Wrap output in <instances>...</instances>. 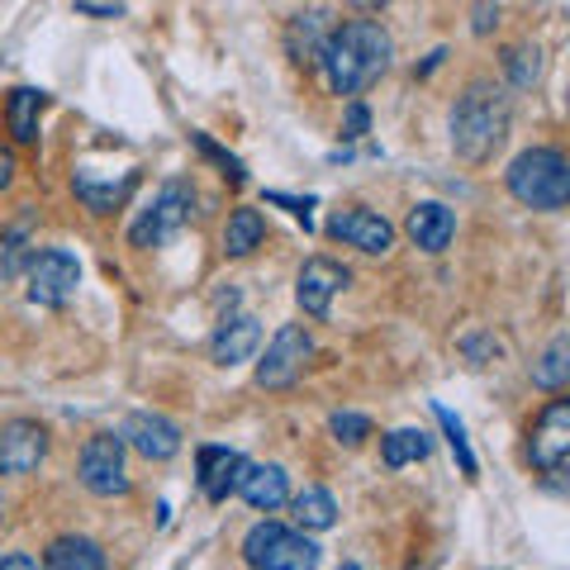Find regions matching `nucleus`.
I'll use <instances>...</instances> for the list:
<instances>
[{
	"label": "nucleus",
	"mask_w": 570,
	"mask_h": 570,
	"mask_svg": "<svg viewBox=\"0 0 570 570\" xmlns=\"http://www.w3.org/2000/svg\"><path fill=\"white\" fill-rule=\"evenodd\" d=\"M428 452H433V442H428L423 428H395V433L381 438V461L390 471L409 466V461H423Z\"/></svg>",
	"instance_id": "23"
},
{
	"label": "nucleus",
	"mask_w": 570,
	"mask_h": 570,
	"mask_svg": "<svg viewBox=\"0 0 570 570\" xmlns=\"http://www.w3.org/2000/svg\"><path fill=\"white\" fill-rule=\"evenodd\" d=\"M456 234V214L448 205H438V200H423L409 209V238H414L423 253H442V247L452 243Z\"/></svg>",
	"instance_id": "17"
},
{
	"label": "nucleus",
	"mask_w": 570,
	"mask_h": 570,
	"mask_svg": "<svg viewBox=\"0 0 570 570\" xmlns=\"http://www.w3.org/2000/svg\"><path fill=\"white\" fill-rule=\"evenodd\" d=\"M24 243H29L24 224L0 234V281H14V276H20V266H29V247Z\"/></svg>",
	"instance_id": "27"
},
{
	"label": "nucleus",
	"mask_w": 570,
	"mask_h": 570,
	"mask_svg": "<svg viewBox=\"0 0 570 570\" xmlns=\"http://www.w3.org/2000/svg\"><path fill=\"white\" fill-rule=\"evenodd\" d=\"M266 200H272V205H285V209H291L299 224L314 228V214H309V209H314V200H295V195H281V190H272V195H266Z\"/></svg>",
	"instance_id": "31"
},
{
	"label": "nucleus",
	"mask_w": 570,
	"mask_h": 570,
	"mask_svg": "<svg viewBox=\"0 0 570 570\" xmlns=\"http://www.w3.org/2000/svg\"><path fill=\"white\" fill-rule=\"evenodd\" d=\"M337 570H362V566H352V561H343V566H337Z\"/></svg>",
	"instance_id": "37"
},
{
	"label": "nucleus",
	"mask_w": 570,
	"mask_h": 570,
	"mask_svg": "<svg viewBox=\"0 0 570 570\" xmlns=\"http://www.w3.org/2000/svg\"><path fill=\"white\" fill-rule=\"evenodd\" d=\"M509 190L513 200L532 209H561L570 200V167L557 148H528L513 157L509 167Z\"/></svg>",
	"instance_id": "3"
},
{
	"label": "nucleus",
	"mask_w": 570,
	"mask_h": 570,
	"mask_svg": "<svg viewBox=\"0 0 570 570\" xmlns=\"http://www.w3.org/2000/svg\"><path fill=\"white\" fill-rule=\"evenodd\" d=\"M0 570H43L39 561H33L29 557V551H10V557L6 561H0Z\"/></svg>",
	"instance_id": "34"
},
{
	"label": "nucleus",
	"mask_w": 570,
	"mask_h": 570,
	"mask_svg": "<svg viewBox=\"0 0 570 570\" xmlns=\"http://www.w3.org/2000/svg\"><path fill=\"white\" fill-rule=\"evenodd\" d=\"M433 414L442 423V433H448V442H452V452L461 461V471H466V480H475V456H471V442H466V428H461V419L452 414V409H442V404H433Z\"/></svg>",
	"instance_id": "28"
},
{
	"label": "nucleus",
	"mask_w": 570,
	"mask_h": 570,
	"mask_svg": "<svg viewBox=\"0 0 570 570\" xmlns=\"http://www.w3.org/2000/svg\"><path fill=\"white\" fill-rule=\"evenodd\" d=\"M190 219V190L181 181H167L157 190L153 209H142V219L129 228V243L134 247H163L167 238H176Z\"/></svg>",
	"instance_id": "7"
},
{
	"label": "nucleus",
	"mask_w": 570,
	"mask_h": 570,
	"mask_svg": "<svg viewBox=\"0 0 570 570\" xmlns=\"http://www.w3.org/2000/svg\"><path fill=\"white\" fill-rule=\"evenodd\" d=\"M234 494H243L257 513H276L281 504H291V475L281 466H272V461H266V466H253V461H247Z\"/></svg>",
	"instance_id": "14"
},
{
	"label": "nucleus",
	"mask_w": 570,
	"mask_h": 570,
	"mask_svg": "<svg viewBox=\"0 0 570 570\" xmlns=\"http://www.w3.org/2000/svg\"><path fill=\"white\" fill-rule=\"evenodd\" d=\"M328 428H333L337 442H347V448H356L362 438H371V419L366 414H347V409H343V414H333Z\"/></svg>",
	"instance_id": "30"
},
{
	"label": "nucleus",
	"mask_w": 570,
	"mask_h": 570,
	"mask_svg": "<svg viewBox=\"0 0 570 570\" xmlns=\"http://www.w3.org/2000/svg\"><path fill=\"white\" fill-rule=\"evenodd\" d=\"M528 456L542 475H561L570 461V400H551L528 433Z\"/></svg>",
	"instance_id": "8"
},
{
	"label": "nucleus",
	"mask_w": 570,
	"mask_h": 570,
	"mask_svg": "<svg viewBox=\"0 0 570 570\" xmlns=\"http://www.w3.org/2000/svg\"><path fill=\"white\" fill-rule=\"evenodd\" d=\"M48 456V433L33 419L0 423V475H29Z\"/></svg>",
	"instance_id": "10"
},
{
	"label": "nucleus",
	"mask_w": 570,
	"mask_h": 570,
	"mask_svg": "<svg viewBox=\"0 0 570 570\" xmlns=\"http://www.w3.org/2000/svg\"><path fill=\"white\" fill-rule=\"evenodd\" d=\"M257 343H262V324L253 314H238V318H224L219 324L209 352H214V362L219 366H238V362H247V356L257 352Z\"/></svg>",
	"instance_id": "16"
},
{
	"label": "nucleus",
	"mask_w": 570,
	"mask_h": 570,
	"mask_svg": "<svg viewBox=\"0 0 570 570\" xmlns=\"http://www.w3.org/2000/svg\"><path fill=\"white\" fill-rule=\"evenodd\" d=\"M71 190H77L81 200L91 205L96 214H110L115 205H124V200H129V190H134V171L124 176V181H115V186H96L91 176H77V181H71Z\"/></svg>",
	"instance_id": "25"
},
{
	"label": "nucleus",
	"mask_w": 570,
	"mask_h": 570,
	"mask_svg": "<svg viewBox=\"0 0 570 570\" xmlns=\"http://www.w3.org/2000/svg\"><path fill=\"white\" fill-rule=\"evenodd\" d=\"M328 234L337 243H347V247H362V253H371V257H385L390 243H395V228H390V219H381V214H371L362 205L337 209L328 219Z\"/></svg>",
	"instance_id": "11"
},
{
	"label": "nucleus",
	"mask_w": 570,
	"mask_h": 570,
	"mask_svg": "<svg viewBox=\"0 0 570 570\" xmlns=\"http://www.w3.org/2000/svg\"><path fill=\"white\" fill-rule=\"evenodd\" d=\"M43 570H110V561L91 538H58L48 547Z\"/></svg>",
	"instance_id": "19"
},
{
	"label": "nucleus",
	"mask_w": 570,
	"mask_h": 570,
	"mask_svg": "<svg viewBox=\"0 0 570 570\" xmlns=\"http://www.w3.org/2000/svg\"><path fill=\"white\" fill-rule=\"evenodd\" d=\"M509 134V96L494 81H471L452 105V148L461 163H490Z\"/></svg>",
	"instance_id": "2"
},
{
	"label": "nucleus",
	"mask_w": 570,
	"mask_h": 570,
	"mask_svg": "<svg viewBox=\"0 0 570 570\" xmlns=\"http://www.w3.org/2000/svg\"><path fill=\"white\" fill-rule=\"evenodd\" d=\"M494 20H499V10H494V6H475V33H490Z\"/></svg>",
	"instance_id": "35"
},
{
	"label": "nucleus",
	"mask_w": 570,
	"mask_h": 570,
	"mask_svg": "<svg viewBox=\"0 0 570 570\" xmlns=\"http://www.w3.org/2000/svg\"><path fill=\"white\" fill-rule=\"evenodd\" d=\"M39 110H43V91H33V86H20V91H10L6 124H10L14 142H33V138H39Z\"/></svg>",
	"instance_id": "20"
},
{
	"label": "nucleus",
	"mask_w": 570,
	"mask_h": 570,
	"mask_svg": "<svg viewBox=\"0 0 570 570\" xmlns=\"http://www.w3.org/2000/svg\"><path fill=\"white\" fill-rule=\"evenodd\" d=\"M566 381H570V337L557 333V337L547 343V352L538 356V362H532V385H538V390H551V395H557Z\"/></svg>",
	"instance_id": "21"
},
{
	"label": "nucleus",
	"mask_w": 570,
	"mask_h": 570,
	"mask_svg": "<svg viewBox=\"0 0 570 570\" xmlns=\"http://www.w3.org/2000/svg\"><path fill=\"white\" fill-rule=\"evenodd\" d=\"M352 276H347V266H337L333 257H309L305 266H299V281H295V299H299V309H305L309 318H324L328 305H333V295L343 291Z\"/></svg>",
	"instance_id": "12"
},
{
	"label": "nucleus",
	"mask_w": 570,
	"mask_h": 570,
	"mask_svg": "<svg viewBox=\"0 0 570 570\" xmlns=\"http://www.w3.org/2000/svg\"><path fill=\"white\" fill-rule=\"evenodd\" d=\"M318 62H324L328 86L337 96H362L390 67V33L376 20H343L328 33Z\"/></svg>",
	"instance_id": "1"
},
{
	"label": "nucleus",
	"mask_w": 570,
	"mask_h": 570,
	"mask_svg": "<svg viewBox=\"0 0 570 570\" xmlns=\"http://www.w3.org/2000/svg\"><path fill=\"white\" fill-rule=\"evenodd\" d=\"M247 461L228 448H200V494L209 504H224L228 494L238 490V475H243Z\"/></svg>",
	"instance_id": "15"
},
{
	"label": "nucleus",
	"mask_w": 570,
	"mask_h": 570,
	"mask_svg": "<svg viewBox=\"0 0 570 570\" xmlns=\"http://www.w3.org/2000/svg\"><path fill=\"white\" fill-rule=\"evenodd\" d=\"M243 561L253 570H318V547L285 523H253L243 538Z\"/></svg>",
	"instance_id": "4"
},
{
	"label": "nucleus",
	"mask_w": 570,
	"mask_h": 570,
	"mask_svg": "<svg viewBox=\"0 0 570 570\" xmlns=\"http://www.w3.org/2000/svg\"><path fill=\"white\" fill-rule=\"evenodd\" d=\"M291 509H295V523L305 528V532H324L333 528L337 519V504H333V494L328 490H318V485H305L295 499H291Z\"/></svg>",
	"instance_id": "24"
},
{
	"label": "nucleus",
	"mask_w": 570,
	"mask_h": 570,
	"mask_svg": "<svg viewBox=\"0 0 570 570\" xmlns=\"http://www.w3.org/2000/svg\"><path fill=\"white\" fill-rule=\"evenodd\" d=\"M262 238H266V224H262L257 209L238 205L234 214H228V228H224V253L228 257H247L253 247H262Z\"/></svg>",
	"instance_id": "22"
},
{
	"label": "nucleus",
	"mask_w": 570,
	"mask_h": 570,
	"mask_svg": "<svg viewBox=\"0 0 570 570\" xmlns=\"http://www.w3.org/2000/svg\"><path fill=\"white\" fill-rule=\"evenodd\" d=\"M328 10H299L295 20H291V29H285V48H291V58L299 62V67H309V62H318V52H324V43H328Z\"/></svg>",
	"instance_id": "18"
},
{
	"label": "nucleus",
	"mask_w": 570,
	"mask_h": 570,
	"mask_svg": "<svg viewBox=\"0 0 570 570\" xmlns=\"http://www.w3.org/2000/svg\"><path fill=\"white\" fill-rule=\"evenodd\" d=\"M371 129V115H366V105H347V129H343V138H362Z\"/></svg>",
	"instance_id": "32"
},
{
	"label": "nucleus",
	"mask_w": 570,
	"mask_h": 570,
	"mask_svg": "<svg viewBox=\"0 0 570 570\" xmlns=\"http://www.w3.org/2000/svg\"><path fill=\"white\" fill-rule=\"evenodd\" d=\"M504 71H509V81L519 86V91H528V86L542 77V52L532 48V43L509 48V52H504Z\"/></svg>",
	"instance_id": "26"
},
{
	"label": "nucleus",
	"mask_w": 570,
	"mask_h": 570,
	"mask_svg": "<svg viewBox=\"0 0 570 570\" xmlns=\"http://www.w3.org/2000/svg\"><path fill=\"white\" fill-rule=\"evenodd\" d=\"M119 438L148 461H171L176 452H181V428H176L171 419H163V414H129Z\"/></svg>",
	"instance_id": "13"
},
{
	"label": "nucleus",
	"mask_w": 570,
	"mask_h": 570,
	"mask_svg": "<svg viewBox=\"0 0 570 570\" xmlns=\"http://www.w3.org/2000/svg\"><path fill=\"white\" fill-rule=\"evenodd\" d=\"M77 14H91V20H119L124 6H96V0H77Z\"/></svg>",
	"instance_id": "33"
},
{
	"label": "nucleus",
	"mask_w": 570,
	"mask_h": 570,
	"mask_svg": "<svg viewBox=\"0 0 570 570\" xmlns=\"http://www.w3.org/2000/svg\"><path fill=\"white\" fill-rule=\"evenodd\" d=\"M309 356H314V337H309V328H305V324H285V328L272 337L266 356L257 362V385H266V390L295 385V381H299V371L309 366Z\"/></svg>",
	"instance_id": "6"
},
{
	"label": "nucleus",
	"mask_w": 570,
	"mask_h": 570,
	"mask_svg": "<svg viewBox=\"0 0 570 570\" xmlns=\"http://www.w3.org/2000/svg\"><path fill=\"white\" fill-rule=\"evenodd\" d=\"M77 471H81V485L91 494H124L129 490V471H124V438L96 433L81 448Z\"/></svg>",
	"instance_id": "9"
},
{
	"label": "nucleus",
	"mask_w": 570,
	"mask_h": 570,
	"mask_svg": "<svg viewBox=\"0 0 570 570\" xmlns=\"http://www.w3.org/2000/svg\"><path fill=\"white\" fill-rule=\"evenodd\" d=\"M14 181V157L10 153H0V190H6Z\"/></svg>",
	"instance_id": "36"
},
{
	"label": "nucleus",
	"mask_w": 570,
	"mask_h": 570,
	"mask_svg": "<svg viewBox=\"0 0 570 570\" xmlns=\"http://www.w3.org/2000/svg\"><path fill=\"white\" fill-rule=\"evenodd\" d=\"M24 281H29V299H33V305L58 309V305H67V299L77 295L81 266H77V257H71V253H62V247H48V253H29Z\"/></svg>",
	"instance_id": "5"
},
{
	"label": "nucleus",
	"mask_w": 570,
	"mask_h": 570,
	"mask_svg": "<svg viewBox=\"0 0 570 570\" xmlns=\"http://www.w3.org/2000/svg\"><path fill=\"white\" fill-rule=\"evenodd\" d=\"M0 519H6V494H0Z\"/></svg>",
	"instance_id": "38"
},
{
	"label": "nucleus",
	"mask_w": 570,
	"mask_h": 570,
	"mask_svg": "<svg viewBox=\"0 0 570 570\" xmlns=\"http://www.w3.org/2000/svg\"><path fill=\"white\" fill-rule=\"evenodd\" d=\"M195 148H200V153L209 157V163H219V171H224V176H228V181H234V186H243V181H247L243 163H238L234 153H224V148H219V142H214L209 134H195Z\"/></svg>",
	"instance_id": "29"
}]
</instances>
